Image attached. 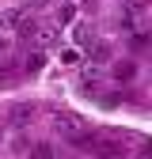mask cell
<instances>
[{
    "label": "cell",
    "mask_w": 152,
    "mask_h": 159,
    "mask_svg": "<svg viewBox=\"0 0 152 159\" xmlns=\"http://www.w3.org/2000/svg\"><path fill=\"white\" fill-rule=\"evenodd\" d=\"M12 114H15V117H12L15 125H27V121H31V106H15Z\"/></svg>",
    "instance_id": "obj_12"
},
{
    "label": "cell",
    "mask_w": 152,
    "mask_h": 159,
    "mask_svg": "<svg viewBox=\"0 0 152 159\" xmlns=\"http://www.w3.org/2000/svg\"><path fill=\"white\" fill-rule=\"evenodd\" d=\"M0 53H4V42H0Z\"/></svg>",
    "instance_id": "obj_16"
},
{
    "label": "cell",
    "mask_w": 152,
    "mask_h": 159,
    "mask_svg": "<svg viewBox=\"0 0 152 159\" xmlns=\"http://www.w3.org/2000/svg\"><path fill=\"white\" fill-rule=\"evenodd\" d=\"M27 4H31V8H50L53 0H27Z\"/></svg>",
    "instance_id": "obj_13"
},
{
    "label": "cell",
    "mask_w": 152,
    "mask_h": 159,
    "mask_svg": "<svg viewBox=\"0 0 152 159\" xmlns=\"http://www.w3.org/2000/svg\"><path fill=\"white\" fill-rule=\"evenodd\" d=\"M72 19H76V8H72V0H65V4L57 8V27H69Z\"/></svg>",
    "instance_id": "obj_7"
},
{
    "label": "cell",
    "mask_w": 152,
    "mask_h": 159,
    "mask_svg": "<svg viewBox=\"0 0 152 159\" xmlns=\"http://www.w3.org/2000/svg\"><path fill=\"white\" fill-rule=\"evenodd\" d=\"M53 129L61 133L65 140H76V144H80L84 136H88V125H84V117H76V114H69V110L53 117Z\"/></svg>",
    "instance_id": "obj_1"
},
{
    "label": "cell",
    "mask_w": 152,
    "mask_h": 159,
    "mask_svg": "<svg viewBox=\"0 0 152 159\" xmlns=\"http://www.w3.org/2000/svg\"><path fill=\"white\" fill-rule=\"evenodd\" d=\"M91 57H95L99 65H107V61H110V46H107V42H91Z\"/></svg>",
    "instance_id": "obj_10"
},
{
    "label": "cell",
    "mask_w": 152,
    "mask_h": 159,
    "mask_svg": "<svg viewBox=\"0 0 152 159\" xmlns=\"http://www.w3.org/2000/svg\"><path fill=\"white\" fill-rule=\"evenodd\" d=\"M23 15H27L23 8H4V11H0V30H15Z\"/></svg>",
    "instance_id": "obj_4"
},
{
    "label": "cell",
    "mask_w": 152,
    "mask_h": 159,
    "mask_svg": "<svg viewBox=\"0 0 152 159\" xmlns=\"http://www.w3.org/2000/svg\"><path fill=\"white\" fill-rule=\"evenodd\" d=\"M148 0H126V15H133V19H137V15H148Z\"/></svg>",
    "instance_id": "obj_9"
},
{
    "label": "cell",
    "mask_w": 152,
    "mask_h": 159,
    "mask_svg": "<svg viewBox=\"0 0 152 159\" xmlns=\"http://www.w3.org/2000/svg\"><path fill=\"white\" fill-rule=\"evenodd\" d=\"M57 38H61L57 27H34V34L27 38V42H31L34 49H50V46H57Z\"/></svg>",
    "instance_id": "obj_3"
},
{
    "label": "cell",
    "mask_w": 152,
    "mask_h": 159,
    "mask_svg": "<svg viewBox=\"0 0 152 159\" xmlns=\"http://www.w3.org/2000/svg\"><path fill=\"white\" fill-rule=\"evenodd\" d=\"M31 155H34V159H65V152L57 148V144H34Z\"/></svg>",
    "instance_id": "obj_5"
},
{
    "label": "cell",
    "mask_w": 152,
    "mask_h": 159,
    "mask_svg": "<svg viewBox=\"0 0 152 159\" xmlns=\"http://www.w3.org/2000/svg\"><path fill=\"white\" fill-rule=\"evenodd\" d=\"M76 42H80V46H91L95 42V27L91 23H76Z\"/></svg>",
    "instance_id": "obj_8"
},
{
    "label": "cell",
    "mask_w": 152,
    "mask_h": 159,
    "mask_svg": "<svg viewBox=\"0 0 152 159\" xmlns=\"http://www.w3.org/2000/svg\"><path fill=\"white\" fill-rule=\"evenodd\" d=\"M91 148L88 152H95L99 159H126V144L122 140H88Z\"/></svg>",
    "instance_id": "obj_2"
},
{
    "label": "cell",
    "mask_w": 152,
    "mask_h": 159,
    "mask_svg": "<svg viewBox=\"0 0 152 159\" xmlns=\"http://www.w3.org/2000/svg\"><path fill=\"white\" fill-rule=\"evenodd\" d=\"M46 65V57H42V49H31L27 57H23V72H38Z\"/></svg>",
    "instance_id": "obj_6"
},
{
    "label": "cell",
    "mask_w": 152,
    "mask_h": 159,
    "mask_svg": "<svg viewBox=\"0 0 152 159\" xmlns=\"http://www.w3.org/2000/svg\"><path fill=\"white\" fill-rule=\"evenodd\" d=\"M145 159H148V155H145Z\"/></svg>",
    "instance_id": "obj_17"
},
{
    "label": "cell",
    "mask_w": 152,
    "mask_h": 159,
    "mask_svg": "<svg viewBox=\"0 0 152 159\" xmlns=\"http://www.w3.org/2000/svg\"><path fill=\"white\" fill-rule=\"evenodd\" d=\"M8 76H12V72H8V68H0V84H4V80H8Z\"/></svg>",
    "instance_id": "obj_14"
},
{
    "label": "cell",
    "mask_w": 152,
    "mask_h": 159,
    "mask_svg": "<svg viewBox=\"0 0 152 159\" xmlns=\"http://www.w3.org/2000/svg\"><path fill=\"white\" fill-rule=\"evenodd\" d=\"M0 140H4V129H0Z\"/></svg>",
    "instance_id": "obj_15"
},
{
    "label": "cell",
    "mask_w": 152,
    "mask_h": 159,
    "mask_svg": "<svg viewBox=\"0 0 152 159\" xmlns=\"http://www.w3.org/2000/svg\"><path fill=\"white\" fill-rule=\"evenodd\" d=\"M61 65H80V49H76V46H65L61 49Z\"/></svg>",
    "instance_id": "obj_11"
}]
</instances>
